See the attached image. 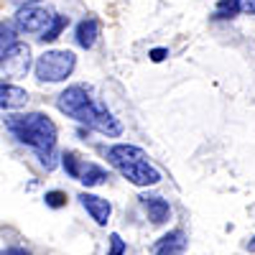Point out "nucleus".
Instances as JSON below:
<instances>
[{"label": "nucleus", "instance_id": "14", "mask_svg": "<svg viewBox=\"0 0 255 255\" xmlns=\"http://www.w3.org/2000/svg\"><path fill=\"white\" fill-rule=\"evenodd\" d=\"M67 26H69V15H54V18H51V23H49V28L41 33L38 38H41V41H56L59 33L67 28Z\"/></svg>", "mask_w": 255, "mask_h": 255}, {"label": "nucleus", "instance_id": "13", "mask_svg": "<svg viewBox=\"0 0 255 255\" xmlns=\"http://www.w3.org/2000/svg\"><path fill=\"white\" fill-rule=\"evenodd\" d=\"M87 189H92V186H100V184H105L108 181V171H105L102 166H97V163H84V168H82V179H79Z\"/></svg>", "mask_w": 255, "mask_h": 255}, {"label": "nucleus", "instance_id": "18", "mask_svg": "<svg viewBox=\"0 0 255 255\" xmlns=\"http://www.w3.org/2000/svg\"><path fill=\"white\" fill-rule=\"evenodd\" d=\"M0 44H3V51H8L10 46H15V44H18V41H15V31H13L8 23L0 26Z\"/></svg>", "mask_w": 255, "mask_h": 255}, {"label": "nucleus", "instance_id": "21", "mask_svg": "<svg viewBox=\"0 0 255 255\" xmlns=\"http://www.w3.org/2000/svg\"><path fill=\"white\" fill-rule=\"evenodd\" d=\"M240 5H243V13L255 15V0H240Z\"/></svg>", "mask_w": 255, "mask_h": 255}, {"label": "nucleus", "instance_id": "22", "mask_svg": "<svg viewBox=\"0 0 255 255\" xmlns=\"http://www.w3.org/2000/svg\"><path fill=\"white\" fill-rule=\"evenodd\" d=\"M3 255H31V253H28L26 248H8Z\"/></svg>", "mask_w": 255, "mask_h": 255}, {"label": "nucleus", "instance_id": "9", "mask_svg": "<svg viewBox=\"0 0 255 255\" xmlns=\"http://www.w3.org/2000/svg\"><path fill=\"white\" fill-rule=\"evenodd\" d=\"M189 245V238H186V232L184 230H171L168 235H163L161 240L153 243L151 253L153 255H181Z\"/></svg>", "mask_w": 255, "mask_h": 255}, {"label": "nucleus", "instance_id": "3", "mask_svg": "<svg viewBox=\"0 0 255 255\" xmlns=\"http://www.w3.org/2000/svg\"><path fill=\"white\" fill-rule=\"evenodd\" d=\"M77 67V56L67 49H51L36 59V79L41 82H64Z\"/></svg>", "mask_w": 255, "mask_h": 255}, {"label": "nucleus", "instance_id": "24", "mask_svg": "<svg viewBox=\"0 0 255 255\" xmlns=\"http://www.w3.org/2000/svg\"><path fill=\"white\" fill-rule=\"evenodd\" d=\"M245 250H248V253H255V235L250 238V243L245 245Z\"/></svg>", "mask_w": 255, "mask_h": 255}, {"label": "nucleus", "instance_id": "5", "mask_svg": "<svg viewBox=\"0 0 255 255\" xmlns=\"http://www.w3.org/2000/svg\"><path fill=\"white\" fill-rule=\"evenodd\" d=\"M31 69V49L26 44H15L3 51V77L18 79Z\"/></svg>", "mask_w": 255, "mask_h": 255}, {"label": "nucleus", "instance_id": "20", "mask_svg": "<svg viewBox=\"0 0 255 255\" xmlns=\"http://www.w3.org/2000/svg\"><path fill=\"white\" fill-rule=\"evenodd\" d=\"M166 56H168V49H153V51H151V61H156V64L163 61Z\"/></svg>", "mask_w": 255, "mask_h": 255}, {"label": "nucleus", "instance_id": "1", "mask_svg": "<svg viewBox=\"0 0 255 255\" xmlns=\"http://www.w3.org/2000/svg\"><path fill=\"white\" fill-rule=\"evenodd\" d=\"M56 108L67 118L87 125V128H92V130L108 135V138H118L123 133V125L118 123V118H113V113L105 108L102 102H97L87 92V87H82V84H74V87L64 90L56 97Z\"/></svg>", "mask_w": 255, "mask_h": 255}, {"label": "nucleus", "instance_id": "12", "mask_svg": "<svg viewBox=\"0 0 255 255\" xmlns=\"http://www.w3.org/2000/svg\"><path fill=\"white\" fill-rule=\"evenodd\" d=\"M97 20L95 18H84L79 20V26H77V44L82 49H92L95 46V41H97Z\"/></svg>", "mask_w": 255, "mask_h": 255}, {"label": "nucleus", "instance_id": "15", "mask_svg": "<svg viewBox=\"0 0 255 255\" xmlns=\"http://www.w3.org/2000/svg\"><path fill=\"white\" fill-rule=\"evenodd\" d=\"M61 166H64V171H67L72 179H82V168H84V163L77 158V153L74 151H67V153H61Z\"/></svg>", "mask_w": 255, "mask_h": 255}, {"label": "nucleus", "instance_id": "17", "mask_svg": "<svg viewBox=\"0 0 255 255\" xmlns=\"http://www.w3.org/2000/svg\"><path fill=\"white\" fill-rule=\"evenodd\" d=\"M44 202H46V207H51V209H61L64 204H67V194H64V191H59V189H54V191H46V194H44Z\"/></svg>", "mask_w": 255, "mask_h": 255}, {"label": "nucleus", "instance_id": "23", "mask_svg": "<svg viewBox=\"0 0 255 255\" xmlns=\"http://www.w3.org/2000/svg\"><path fill=\"white\" fill-rule=\"evenodd\" d=\"M10 3H13V5H18V10H20V8H28V5H33L36 0H10Z\"/></svg>", "mask_w": 255, "mask_h": 255}, {"label": "nucleus", "instance_id": "8", "mask_svg": "<svg viewBox=\"0 0 255 255\" xmlns=\"http://www.w3.org/2000/svg\"><path fill=\"white\" fill-rule=\"evenodd\" d=\"M79 202H82V207L87 209V215H90L100 227H105V225L110 222L113 204L105 199V197H97V194H87V191H82V194H79Z\"/></svg>", "mask_w": 255, "mask_h": 255}, {"label": "nucleus", "instance_id": "2", "mask_svg": "<svg viewBox=\"0 0 255 255\" xmlns=\"http://www.w3.org/2000/svg\"><path fill=\"white\" fill-rule=\"evenodd\" d=\"M5 128L20 140L31 145L33 151L38 153L41 163L46 166V171L56 166L54 158V148H56V125L44 115V113H26V115H8Z\"/></svg>", "mask_w": 255, "mask_h": 255}, {"label": "nucleus", "instance_id": "6", "mask_svg": "<svg viewBox=\"0 0 255 255\" xmlns=\"http://www.w3.org/2000/svg\"><path fill=\"white\" fill-rule=\"evenodd\" d=\"M120 174L130 184H135V186H156L161 181V171H158V168H153L148 161L125 166V168H120Z\"/></svg>", "mask_w": 255, "mask_h": 255}, {"label": "nucleus", "instance_id": "16", "mask_svg": "<svg viewBox=\"0 0 255 255\" xmlns=\"http://www.w3.org/2000/svg\"><path fill=\"white\" fill-rule=\"evenodd\" d=\"M240 10H243L240 0H220L215 15H217V18H232V15H238Z\"/></svg>", "mask_w": 255, "mask_h": 255}, {"label": "nucleus", "instance_id": "19", "mask_svg": "<svg viewBox=\"0 0 255 255\" xmlns=\"http://www.w3.org/2000/svg\"><path fill=\"white\" fill-rule=\"evenodd\" d=\"M108 255H125V243H123V238L118 235V232H113V235H110V250H108Z\"/></svg>", "mask_w": 255, "mask_h": 255}, {"label": "nucleus", "instance_id": "4", "mask_svg": "<svg viewBox=\"0 0 255 255\" xmlns=\"http://www.w3.org/2000/svg\"><path fill=\"white\" fill-rule=\"evenodd\" d=\"M51 13L46 8H38V5H28V8H20L15 13V28L18 31H26V33H44L51 23Z\"/></svg>", "mask_w": 255, "mask_h": 255}, {"label": "nucleus", "instance_id": "11", "mask_svg": "<svg viewBox=\"0 0 255 255\" xmlns=\"http://www.w3.org/2000/svg\"><path fill=\"white\" fill-rule=\"evenodd\" d=\"M28 102V92L15 87V84H5L0 87V105H3V110H15V108H23Z\"/></svg>", "mask_w": 255, "mask_h": 255}, {"label": "nucleus", "instance_id": "7", "mask_svg": "<svg viewBox=\"0 0 255 255\" xmlns=\"http://www.w3.org/2000/svg\"><path fill=\"white\" fill-rule=\"evenodd\" d=\"M108 161L118 168H125V166H130V163H140L145 161V151L138 145H130V143H118V145H110L108 148Z\"/></svg>", "mask_w": 255, "mask_h": 255}, {"label": "nucleus", "instance_id": "10", "mask_svg": "<svg viewBox=\"0 0 255 255\" xmlns=\"http://www.w3.org/2000/svg\"><path fill=\"white\" fill-rule=\"evenodd\" d=\"M140 204L148 212V220H151L153 225H163L168 217H171V207H168V202L163 197L145 194V197H140Z\"/></svg>", "mask_w": 255, "mask_h": 255}]
</instances>
